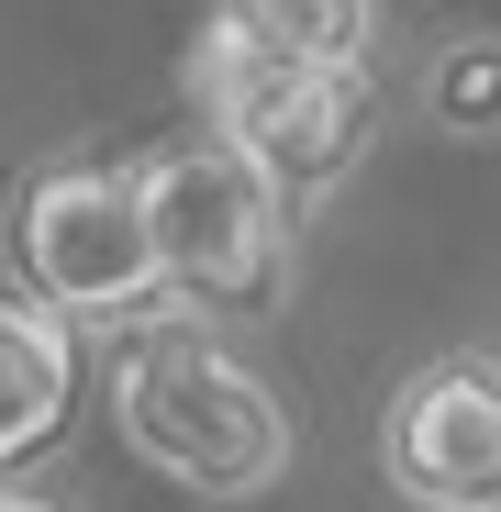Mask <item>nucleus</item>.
<instances>
[{
	"instance_id": "obj_4",
	"label": "nucleus",
	"mask_w": 501,
	"mask_h": 512,
	"mask_svg": "<svg viewBox=\"0 0 501 512\" xmlns=\"http://www.w3.org/2000/svg\"><path fill=\"white\" fill-rule=\"evenodd\" d=\"M12 268L67 323H134L167 290V256L145 223L134 167H34L12 201Z\"/></svg>"
},
{
	"instance_id": "obj_9",
	"label": "nucleus",
	"mask_w": 501,
	"mask_h": 512,
	"mask_svg": "<svg viewBox=\"0 0 501 512\" xmlns=\"http://www.w3.org/2000/svg\"><path fill=\"white\" fill-rule=\"evenodd\" d=\"M0 512H67V501H45V490H0Z\"/></svg>"
},
{
	"instance_id": "obj_7",
	"label": "nucleus",
	"mask_w": 501,
	"mask_h": 512,
	"mask_svg": "<svg viewBox=\"0 0 501 512\" xmlns=\"http://www.w3.org/2000/svg\"><path fill=\"white\" fill-rule=\"evenodd\" d=\"M234 34H257L268 56H312V67H368V23L379 0H234Z\"/></svg>"
},
{
	"instance_id": "obj_6",
	"label": "nucleus",
	"mask_w": 501,
	"mask_h": 512,
	"mask_svg": "<svg viewBox=\"0 0 501 512\" xmlns=\"http://www.w3.org/2000/svg\"><path fill=\"white\" fill-rule=\"evenodd\" d=\"M78 412V334L56 301L34 290H0V479L34 468Z\"/></svg>"
},
{
	"instance_id": "obj_3",
	"label": "nucleus",
	"mask_w": 501,
	"mask_h": 512,
	"mask_svg": "<svg viewBox=\"0 0 501 512\" xmlns=\"http://www.w3.org/2000/svg\"><path fill=\"white\" fill-rule=\"evenodd\" d=\"M190 90H201V123L234 134L279 190H334V179H357V156H368V134H379V90H368V67L268 56L257 34H234V23H212V45H201V67H190Z\"/></svg>"
},
{
	"instance_id": "obj_8",
	"label": "nucleus",
	"mask_w": 501,
	"mask_h": 512,
	"mask_svg": "<svg viewBox=\"0 0 501 512\" xmlns=\"http://www.w3.org/2000/svg\"><path fill=\"white\" fill-rule=\"evenodd\" d=\"M424 112H435L446 134H501V45H490V34H457V45L435 56Z\"/></svg>"
},
{
	"instance_id": "obj_1",
	"label": "nucleus",
	"mask_w": 501,
	"mask_h": 512,
	"mask_svg": "<svg viewBox=\"0 0 501 512\" xmlns=\"http://www.w3.org/2000/svg\"><path fill=\"white\" fill-rule=\"evenodd\" d=\"M112 423H123V446L156 479H179L201 501H257L290 468L279 390L245 368L212 323H190V312H156V323L123 334V357H112Z\"/></svg>"
},
{
	"instance_id": "obj_5",
	"label": "nucleus",
	"mask_w": 501,
	"mask_h": 512,
	"mask_svg": "<svg viewBox=\"0 0 501 512\" xmlns=\"http://www.w3.org/2000/svg\"><path fill=\"white\" fill-rule=\"evenodd\" d=\"M379 468L424 512H501V357H435L390 390Z\"/></svg>"
},
{
	"instance_id": "obj_2",
	"label": "nucleus",
	"mask_w": 501,
	"mask_h": 512,
	"mask_svg": "<svg viewBox=\"0 0 501 512\" xmlns=\"http://www.w3.org/2000/svg\"><path fill=\"white\" fill-rule=\"evenodd\" d=\"M145 223H156V256H167V290H190L212 312H268L290 290V190L268 179L234 134H167L145 167Z\"/></svg>"
}]
</instances>
